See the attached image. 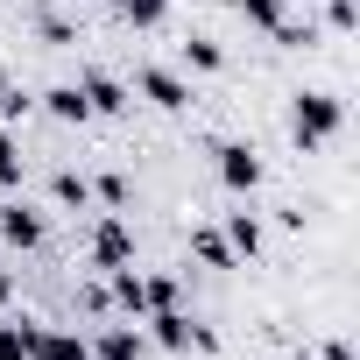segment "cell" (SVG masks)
<instances>
[{"instance_id": "obj_24", "label": "cell", "mask_w": 360, "mask_h": 360, "mask_svg": "<svg viewBox=\"0 0 360 360\" xmlns=\"http://www.w3.org/2000/svg\"><path fill=\"white\" fill-rule=\"evenodd\" d=\"M8 297H15V269H8V262H0V304H8Z\"/></svg>"}, {"instance_id": "obj_16", "label": "cell", "mask_w": 360, "mask_h": 360, "mask_svg": "<svg viewBox=\"0 0 360 360\" xmlns=\"http://www.w3.org/2000/svg\"><path fill=\"white\" fill-rule=\"evenodd\" d=\"M120 22L127 29H162L169 22V0H120Z\"/></svg>"}, {"instance_id": "obj_2", "label": "cell", "mask_w": 360, "mask_h": 360, "mask_svg": "<svg viewBox=\"0 0 360 360\" xmlns=\"http://www.w3.org/2000/svg\"><path fill=\"white\" fill-rule=\"evenodd\" d=\"M127 262H134V233H127V219H120V212H99V219H92V269L113 276V269H127Z\"/></svg>"}, {"instance_id": "obj_23", "label": "cell", "mask_w": 360, "mask_h": 360, "mask_svg": "<svg viewBox=\"0 0 360 360\" xmlns=\"http://www.w3.org/2000/svg\"><path fill=\"white\" fill-rule=\"evenodd\" d=\"M325 22H332L339 36H353V22H360V8H353V0H325Z\"/></svg>"}, {"instance_id": "obj_20", "label": "cell", "mask_w": 360, "mask_h": 360, "mask_svg": "<svg viewBox=\"0 0 360 360\" xmlns=\"http://www.w3.org/2000/svg\"><path fill=\"white\" fill-rule=\"evenodd\" d=\"M240 15H248L255 29H269V36H276V29L290 22V15H283V0H240Z\"/></svg>"}, {"instance_id": "obj_21", "label": "cell", "mask_w": 360, "mask_h": 360, "mask_svg": "<svg viewBox=\"0 0 360 360\" xmlns=\"http://www.w3.org/2000/svg\"><path fill=\"white\" fill-rule=\"evenodd\" d=\"M92 198H99L106 212H120V205H127V176H113V169H106L99 184H92Z\"/></svg>"}, {"instance_id": "obj_5", "label": "cell", "mask_w": 360, "mask_h": 360, "mask_svg": "<svg viewBox=\"0 0 360 360\" xmlns=\"http://www.w3.org/2000/svg\"><path fill=\"white\" fill-rule=\"evenodd\" d=\"M134 92H141L148 106H162V113H184V106H191V85L176 78V71H162V64H141V71H134Z\"/></svg>"}, {"instance_id": "obj_8", "label": "cell", "mask_w": 360, "mask_h": 360, "mask_svg": "<svg viewBox=\"0 0 360 360\" xmlns=\"http://www.w3.org/2000/svg\"><path fill=\"white\" fill-rule=\"evenodd\" d=\"M29 360H92V339L57 332V325H36L29 332Z\"/></svg>"}, {"instance_id": "obj_14", "label": "cell", "mask_w": 360, "mask_h": 360, "mask_svg": "<svg viewBox=\"0 0 360 360\" xmlns=\"http://www.w3.org/2000/svg\"><path fill=\"white\" fill-rule=\"evenodd\" d=\"M191 255H198L205 269H233V248H226L219 226H198V233H191Z\"/></svg>"}, {"instance_id": "obj_7", "label": "cell", "mask_w": 360, "mask_h": 360, "mask_svg": "<svg viewBox=\"0 0 360 360\" xmlns=\"http://www.w3.org/2000/svg\"><path fill=\"white\" fill-rule=\"evenodd\" d=\"M43 233H50V226H43V212H36V205H22V198L0 205V240H8V248H22V255H29V248H43Z\"/></svg>"}, {"instance_id": "obj_13", "label": "cell", "mask_w": 360, "mask_h": 360, "mask_svg": "<svg viewBox=\"0 0 360 360\" xmlns=\"http://www.w3.org/2000/svg\"><path fill=\"white\" fill-rule=\"evenodd\" d=\"M50 198H57V205H71V212H85V205H92V176L57 169V176H50Z\"/></svg>"}, {"instance_id": "obj_22", "label": "cell", "mask_w": 360, "mask_h": 360, "mask_svg": "<svg viewBox=\"0 0 360 360\" xmlns=\"http://www.w3.org/2000/svg\"><path fill=\"white\" fill-rule=\"evenodd\" d=\"M36 36H43L50 50H64V43H71V22H64V15H36Z\"/></svg>"}, {"instance_id": "obj_3", "label": "cell", "mask_w": 360, "mask_h": 360, "mask_svg": "<svg viewBox=\"0 0 360 360\" xmlns=\"http://www.w3.org/2000/svg\"><path fill=\"white\" fill-rule=\"evenodd\" d=\"M148 339H155L162 353H191V346H212V332H205V325H191V318L176 311V304H169V311H148Z\"/></svg>"}, {"instance_id": "obj_10", "label": "cell", "mask_w": 360, "mask_h": 360, "mask_svg": "<svg viewBox=\"0 0 360 360\" xmlns=\"http://www.w3.org/2000/svg\"><path fill=\"white\" fill-rule=\"evenodd\" d=\"M43 113H50V120H64V127H85V120H92V106H85V92H78V85H50V92H43Z\"/></svg>"}, {"instance_id": "obj_6", "label": "cell", "mask_w": 360, "mask_h": 360, "mask_svg": "<svg viewBox=\"0 0 360 360\" xmlns=\"http://www.w3.org/2000/svg\"><path fill=\"white\" fill-rule=\"evenodd\" d=\"M78 92H85L92 120H113V113H127V106H134V92H127L113 71H85V78H78Z\"/></svg>"}, {"instance_id": "obj_19", "label": "cell", "mask_w": 360, "mask_h": 360, "mask_svg": "<svg viewBox=\"0 0 360 360\" xmlns=\"http://www.w3.org/2000/svg\"><path fill=\"white\" fill-rule=\"evenodd\" d=\"M29 106H36V99H29L22 85H8V78H0V127H15V120H29Z\"/></svg>"}, {"instance_id": "obj_9", "label": "cell", "mask_w": 360, "mask_h": 360, "mask_svg": "<svg viewBox=\"0 0 360 360\" xmlns=\"http://www.w3.org/2000/svg\"><path fill=\"white\" fill-rule=\"evenodd\" d=\"M92 360H148V332L141 325H106L92 339Z\"/></svg>"}, {"instance_id": "obj_11", "label": "cell", "mask_w": 360, "mask_h": 360, "mask_svg": "<svg viewBox=\"0 0 360 360\" xmlns=\"http://www.w3.org/2000/svg\"><path fill=\"white\" fill-rule=\"evenodd\" d=\"M219 233H226L233 262H240V255H248V262L262 255V219H255V212H226V226H219Z\"/></svg>"}, {"instance_id": "obj_12", "label": "cell", "mask_w": 360, "mask_h": 360, "mask_svg": "<svg viewBox=\"0 0 360 360\" xmlns=\"http://www.w3.org/2000/svg\"><path fill=\"white\" fill-rule=\"evenodd\" d=\"M22 176H29V155H22L15 127H0V191H22Z\"/></svg>"}, {"instance_id": "obj_18", "label": "cell", "mask_w": 360, "mask_h": 360, "mask_svg": "<svg viewBox=\"0 0 360 360\" xmlns=\"http://www.w3.org/2000/svg\"><path fill=\"white\" fill-rule=\"evenodd\" d=\"M176 304V276H141V311H169Z\"/></svg>"}, {"instance_id": "obj_4", "label": "cell", "mask_w": 360, "mask_h": 360, "mask_svg": "<svg viewBox=\"0 0 360 360\" xmlns=\"http://www.w3.org/2000/svg\"><path fill=\"white\" fill-rule=\"evenodd\" d=\"M212 155H219V184H226L233 198H248V191L262 184V155H255L248 141H219Z\"/></svg>"}, {"instance_id": "obj_25", "label": "cell", "mask_w": 360, "mask_h": 360, "mask_svg": "<svg viewBox=\"0 0 360 360\" xmlns=\"http://www.w3.org/2000/svg\"><path fill=\"white\" fill-rule=\"evenodd\" d=\"M106 8H120V0H106Z\"/></svg>"}, {"instance_id": "obj_1", "label": "cell", "mask_w": 360, "mask_h": 360, "mask_svg": "<svg viewBox=\"0 0 360 360\" xmlns=\"http://www.w3.org/2000/svg\"><path fill=\"white\" fill-rule=\"evenodd\" d=\"M339 127H346V99H339V92H297V99H290V134H297L304 155L325 148Z\"/></svg>"}, {"instance_id": "obj_15", "label": "cell", "mask_w": 360, "mask_h": 360, "mask_svg": "<svg viewBox=\"0 0 360 360\" xmlns=\"http://www.w3.org/2000/svg\"><path fill=\"white\" fill-rule=\"evenodd\" d=\"M176 57H184L191 71H219V64H226V50H219L212 36H184V43H176Z\"/></svg>"}, {"instance_id": "obj_17", "label": "cell", "mask_w": 360, "mask_h": 360, "mask_svg": "<svg viewBox=\"0 0 360 360\" xmlns=\"http://www.w3.org/2000/svg\"><path fill=\"white\" fill-rule=\"evenodd\" d=\"M29 332L36 318H0V360H29Z\"/></svg>"}]
</instances>
